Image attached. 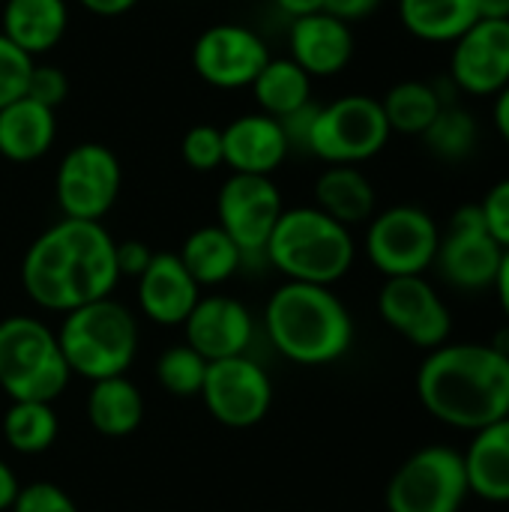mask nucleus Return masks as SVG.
Returning <instances> with one entry per match:
<instances>
[{"mask_svg": "<svg viewBox=\"0 0 509 512\" xmlns=\"http://www.w3.org/2000/svg\"><path fill=\"white\" fill-rule=\"evenodd\" d=\"M117 240L102 222L60 219L42 231L21 264V282L33 303L51 312H72L114 291Z\"/></svg>", "mask_w": 509, "mask_h": 512, "instance_id": "f257e3e1", "label": "nucleus"}, {"mask_svg": "<svg viewBox=\"0 0 509 512\" xmlns=\"http://www.w3.org/2000/svg\"><path fill=\"white\" fill-rule=\"evenodd\" d=\"M417 396L438 423L474 435L509 417V354L492 342H447L420 363Z\"/></svg>", "mask_w": 509, "mask_h": 512, "instance_id": "f03ea898", "label": "nucleus"}, {"mask_svg": "<svg viewBox=\"0 0 509 512\" xmlns=\"http://www.w3.org/2000/svg\"><path fill=\"white\" fill-rule=\"evenodd\" d=\"M273 348L303 366H327L354 345V321L327 285L285 282L267 303Z\"/></svg>", "mask_w": 509, "mask_h": 512, "instance_id": "7ed1b4c3", "label": "nucleus"}, {"mask_svg": "<svg viewBox=\"0 0 509 512\" xmlns=\"http://www.w3.org/2000/svg\"><path fill=\"white\" fill-rule=\"evenodd\" d=\"M264 258L288 276V282L333 285L339 282L357 258L351 228L339 225L327 213L312 207L282 210Z\"/></svg>", "mask_w": 509, "mask_h": 512, "instance_id": "20e7f679", "label": "nucleus"}, {"mask_svg": "<svg viewBox=\"0 0 509 512\" xmlns=\"http://www.w3.org/2000/svg\"><path fill=\"white\" fill-rule=\"evenodd\" d=\"M57 342L72 372L102 381L123 375L132 366L138 351V324L126 306L102 297L66 312Z\"/></svg>", "mask_w": 509, "mask_h": 512, "instance_id": "39448f33", "label": "nucleus"}, {"mask_svg": "<svg viewBox=\"0 0 509 512\" xmlns=\"http://www.w3.org/2000/svg\"><path fill=\"white\" fill-rule=\"evenodd\" d=\"M69 375L72 369L51 327L27 315L0 321V387L12 402H54Z\"/></svg>", "mask_w": 509, "mask_h": 512, "instance_id": "423d86ee", "label": "nucleus"}, {"mask_svg": "<svg viewBox=\"0 0 509 512\" xmlns=\"http://www.w3.org/2000/svg\"><path fill=\"white\" fill-rule=\"evenodd\" d=\"M390 123L381 99L348 93L318 105L306 153L327 165H360L375 159L390 141Z\"/></svg>", "mask_w": 509, "mask_h": 512, "instance_id": "0eeeda50", "label": "nucleus"}, {"mask_svg": "<svg viewBox=\"0 0 509 512\" xmlns=\"http://www.w3.org/2000/svg\"><path fill=\"white\" fill-rule=\"evenodd\" d=\"M471 495L459 450L432 444L408 456L387 483V512H459Z\"/></svg>", "mask_w": 509, "mask_h": 512, "instance_id": "6e6552de", "label": "nucleus"}, {"mask_svg": "<svg viewBox=\"0 0 509 512\" xmlns=\"http://www.w3.org/2000/svg\"><path fill=\"white\" fill-rule=\"evenodd\" d=\"M441 228L429 210L417 204H396L369 219L366 255L384 279L423 276L438 255Z\"/></svg>", "mask_w": 509, "mask_h": 512, "instance_id": "1a4fd4ad", "label": "nucleus"}, {"mask_svg": "<svg viewBox=\"0 0 509 512\" xmlns=\"http://www.w3.org/2000/svg\"><path fill=\"white\" fill-rule=\"evenodd\" d=\"M123 186V168L111 147L99 141H81L57 165L54 195L63 210V219L102 222L114 207Z\"/></svg>", "mask_w": 509, "mask_h": 512, "instance_id": "9d476101", "label": "nucleus"}, {"mask_svg": "<svg viewBox=\"0 0 509 512\" xmlns=\"http://www.w3.org/2000/svg\"><path fill=\"white\" fill-rule=\"evenodd\" d=\"M504 249L489 234L480 204H462L441 231L435 270L456 291H486L495 285Z\"/></svg>", "mask_w": 509, "mask_h": 512, "instance_id": "9b49d317", "label": "nucleus"}, {"mask_svg": "<svg viewBox=\"0 0 509 512\" xmlns=\"http://www.w3.org/2000/svg\"><path fill=\"white\" fill-rule=\"evenodd\" d=\"M270 57V45L261 39V33L234 21H219L201 30L192 45L195 75L216 90L252 87Z\"/></svg>", "mask_w": 509, "mask_h": 512, "instance_id": "f8f14e48", "label": "nucleus"}, {"mask_svg": "<svg viewBox=\"0 0 509 512\" xmlns=\"http://www.w3.org/2000/svg\"><path fill=\"white\" fill-rule=\"evenodd\" d=\"M282 210V192L273 177L231 174L216 195V225L240 246L243 258L264 255Z\"/></svg>", "mask_w": 509, "mask_h": 512, "instance_id": "ddd939ff", "label": "nucleus"}, {"mask_svg": "<svg viewBox=\"0 0 509 512\" xmlns=\"http://www.w3.org/2000/svg\"><path fill=\"white\" fill-rule=\"evenodd\" d=\"M378 312L390 330L414 348L435 351L450 342L453 315L426 276H393L378 294Z\"/></svg>", "mask_w": 509, "mask_h": 512, "instance_id": "4468645a", "label": "nucleus"}, {"mask_svg": "<svg viewBox=\"0 0 509 512\" xmlns=\"http://www.w3.org/2000/svg\"><path fill=\"white\" fill-rule=\"evenodd\" d=\"M207 411L231 429H249L261 423L273 402V387L267 372L246 354L213 360L201 387Z\"/></svg>", "mask_w": 509, "mask_h": 512, "instance_id": "2eb2a0df", "label": "nucleus"}, {"mask_svg": "<svg viewBox=\"0 0 509 512\" xmlns=\"http://www.w3.org/2000/svg\"><path fill=\"white\" fill-rule=\"evenodd\" d=\"M450 78L471 96H498L509 84V21L480 18L453 42Z\"/></svg>", "mask_w": 509, "mask_h": 512, "instance_id": "dca6fc26", "label": "nucleus"}, {"mask_svg": "<svg viewBox=\"0 0 509 512\" xmlns=\"http://www.w3.org/2000/svg\"><path fill=\"white\" fill-rule=\"evenodd\" d=\"M354 30L330 12H312L288 24V57L315 81L333 78L354 60Z\"/></svg>", "mask_w": 509, "mask_h": 512, "instance_id": "f3484780", "label": "nucleus"}, {"mask_svg": "<svg viewBox=\"0 0 509 512\" xmlns=\"http://www.w3.org/2000/svg\"><path fill=\"white\" fill-rule=\"evenodd\" d=\"M183 327L186 345L207 363L240 357L252 342V315L234 297H201Z\"/></svg>", "mask_w": 509, "mask_h": 512, "instance_id": "a211bd4d", "label": "nucleus"}, {"mask_svg": "<svg viewBox=\"0 0 509 512\" xmlns=\"http://www.w3.org/2000/svg\"><path fill=\"white\" fill-rule=\"evenodd\" d=\"M222 150L231 174L270 177L288 159L291 144L276 117L249 111L234 117L228 126H222Z\"/></svg>", "mask_w": 509, "mask_h": 512, "instance_id": "6ab92c4d", "label": "nucleus"}, {"mask_svg": "<svg viewBox=\"0 0 509 512\" xmlns=\"http://www.w3.org/2000/svg\"><path fill=\"white\" fill-rule=\"evenodd\" d=\"M201 285L189 276L183 261L171 252H156L138 276V303L144 315L162 327L183 324L201 300Z\"/></svg>", "mask_w": 509, "mask_h": 512, "instance_id": "aec40b11", "label": "nucleus"}, {"mask_svg": "<svg viewBox=\"0 0 509 512\" xmlns=\"http://www.w3.org/2000/svg\"><path fill=\"white\" fill-rule=\"evenodd\" d=\"M69 27L66 0H3L0 33L27 57H42L60 45Z\"/></svg>", "mask_w": 509, "mask_h": 512, "instance_id": "412c9836", "label": "nucleus"}, {"mask_svg": "<svg viewBox=\"0 0 509 512\" xmlns=\"http://www.w3.org/2000/svg\"><path fill=\"white\" fill-rule=\"evenodd\" d=\"M57 138V111L21 96L0 108V156L15 165L42 159Z\"/></svg>", "mask_w": 509, "mask_h": 512, "instance_id": "4be33fe9", "label": "nucleus"}, {"mask_svg": "<svg viewBox=\"0 0 509 512\" xmlns=\"http://www.w3.org/2000/svg\"><path fill=\"white\" fill-rule=\"evenodd\" d=\"M462 459L471 495L489 504H509V417L474 432Z\"/></svg>", "mask_w": 509, "mask_h": 512, "instance_id": "5701e85b", "label": "nucleus"}, {"mask_svg": "<svg viewBox=\"0 0 509 512\" xmlns=\"http://www.w3.org/2000/svg\"><path fill=\"white\" fill-rule=\"evenodd\" d=\"M375 186L357 165H327L315 180V207L351 228L375 216Z\"/></svg>", "mask_w": 509, "mask_h": 512, "instance_id": "b1692460", "label": "nucleus"}, {"mask_svg": "<svg viewBox=\"0 0 509 512\" xmlns=\"http://www.w3.org/2000/svg\"><path fill=\"white\" fill-rule=\"evenodd\" d=\"M399 21L414 39L447 45L468 33L480 18L474 0H399Z\"/></svg>", "mask_w": 509, "mask_h": 512, "instance_id": "393cba45", "label": "nucleus"}, {"mask_svg": "<svg viewBox=\"0 0 509 512\" xmlns=\"http://www.w3.org/2000/svg\"><path fill=\"white\" fill-rule=\"evenodd\" d=\"M87 417L99 435L123 438L141 426V417H144L141 390L123 375L93 381V390L87 396Z\"/></svg>", "mask_w": 509, "mask_h": 512, "instance_id": "a878e982", "label": "nucleus"}, {"mask_svg": "<svg viewBox=\"0 0 509 512\" xmlns=\"http://www.w3.org/2000/svg\"><path fill=\"white\" fill-rule=\"evenodd\" d=\"M183 261V267L189 270V276L198 285H219L228 282L240 264L246 261L240 246L219 228V225H204L195 228L186 240L183 249L177 255Z\"/></svg>", "mask_w": 509, "mask_h": 512, "instance_id": "bb28decb", "label": "nucleus"}, {"mask_svg": "<svg viewBox=\"0 0 509 512\" xmlns=\"http://www.w3.org/2000/svg\"><path fill=\"white\" fill-rule=\"evenodd\" d=\"M312 84L315 81L291 57H270L252 81V96L261 114L282 120L312 102Z\"/></svg>", "mask_w": 509, "mask_h": 512, "instance_id": "cd10ccee", "label": "nucleus"}, {"mask_svg": "<svg viewBox=\"0 0 509 512\" xmlns=\"http://www.w3.org/2000/svg\"><path fill=\"white\" fill-rule=\"evenodd\" d=\"M444 102L447 99L441 96V90L429 81H399L387 90L381 108L390 123V132L423 135L444 108Z\"/></svg>", "mask_w": 509, "mask_h": 512, "instance_id": "c85d7f7f", "label": "nucleus"}, {"mask_svg": "<svg viewBox=\"0 0 509 512\" xmlns=\"http://www.w3.org/2000/svg\"><path fill=\"white\" fill-rule=\"evenodd\" d=\"M426 147L444 159V162H462L477 150L480 141V126L471 111H465L459 102H444L432 126L420 135Z\"/></svg>", "mask_w": 509, "mask_h": 512, "instance_id": "c756f323", "label": "nucleus"}, {"mask_svg": "<svg viewBox=\"0 0 509 512\" xmlns=\"http://www.w3.org/2000/svg\"><path fill=\"white\" fill-rule=\"evenodd\" d=\"M6 444L18 453H42L57 441V414L51 402H12L3 417Z\"/></svg>", "mask_w": 509, "mask_h": 512, "instance_id": "7c9ffc66", "label": "nucleus"}, {"mask_svg": "<svg viewBox=\"0 0 509 512\" xmlns=\"http://www.w3.org/2000/svg\"><path fill=\"white\" fill-rule=\"evenodd\" d=\"M207 360L192 351L189 345H180V348H168L162 357H159V366H156V375H159V384L186 399V396H201V387H204V378H207Z\"/></svg>", "mask_w": 509, "mask_h": 512, "instance_id": "2f4dec72", "label": "nucleus"}, {"mask_svg": "<svg viewBox=\"0 0 509 512\" xmlns=\"http://www.w3.org/2000/svg\"><path fill=\"white\" fill-rule=\"evenodd\" d=\"M180 156L183 165L198 171V174H210L219 165H225V150H222V129L213 123H195L186 129L183 141H180Z\"/></svg>", "mask_w": 509, "mask_h": 512, "instance_id": "473e14b6", "label": "nucleus"}, {"mask_svg": "<svg viewBox=\"0 0 509 512\" xmlns=\"http://www.w3.org/2000/svg\"><path fill=\"white\" fill-rule=\"evenodd\" d=\"M33 57H27L21 48H15L3 33H0V108L9 102L21 99L27 93V81L33 72Z\"/></svg>", "mask_w": 509, "mask_h": 512, "instance_id": "72a5a7b5", "label": "nucleus"}, {"mask_svg": "<svg viewBox=\"0 0 509 512\" xmlns=\"http://www.w3.org/2000/svg\"><path fill=\"white\" fill-rule=\"evenodd\" d=\"M69 93V78L60 66H48V63H33V72H30V81H27V93L33 102L45 105V108H54L66 99Z\"/></svg>", "mask_w": 509, "mask_h": 512, "instance_id": "f704fd0d", "label": "nucleus"}, {"mask_svg": "<svg viewBox=\"0 0 509 512\" xmlns=\"http://www.w3.org/2000/svg\"><path fill=\"white\" fill-rule=\"evenodd\" d=\"M12 512H78L75 501L54 483H33L18 489Z\"/></svg>", "mask_w": 509, "mask_h": 512, "instance_id": "c9c22d12", "label": "nucleus"}, {"mask_svg": "<svg viewBox=\"0 0 509 512\" xmlns=\"http://www.w3.org/2000/svg\"><path fill=\"white\" fill-rule=\"evenodd\" d=\"M480 213H483L489 234L498 240V246L509 249V177L498 180L486 192V198L480 201Z\"/></svg>", "mask_w": 509, "mask_h": 512, "instance_id": "e433bc0d", "label": "nucleus"}, {"mask_svg": "<svg viewBox=\"0 0 509 512\" xmlns=\"http://www.w3.org/2000/svg\"><path fill=\"white\" fill-rule=\"evenodd\" d=\"M153 255L156 252L147 243H141V240H123V243H117V273L138 279L147 270V264L153 261Z\"/></svg>", "mask_w": 509, "mask_h": 512, "instance_id": "4c0bfd02", "label": "nucleus"}, {"mask_svg": "<svg viewBox=\"0 0 509 512\" xmlns=\"http://www.w3.org/2000/svg\"><path fill=\"white\" fill-rule=\"evenodd\" d=\"M315 114H318V102H309V105H303V108H297L294 114H288V117L279 120L282 129H285V135H288L291 150H303V153H306V141H309Z\"/></svg>", "mask_w": 509, "mask_h": 512, "instance_id": "58836bf2", "label": "nucleus"}, {"mask_svg": "<svg viewBox=\"0 0 509 512\" xmlns=\"http://www.w3.org/2000/svg\"><path fill=\"white\" fill-rule=\"evenodd\" d=\"M384 0H324V12L342 18L345 24H354V21H363L369 18Z\"/></svg>", "mask_w": 509, "mask_h": 512, "instance_id": "ea45409f", "label": "nucleus"}, {"mask_svg": "<svg viewBox=\"0 0 509 512\" xmlns=\"http://www.w3.org/2000/svg\"><path fill=\"white\" fill-rule=\"evenodd\" d=\"M90 15H99V18H117V15H126L132 6H138V0H78Z\"/></svg>", "mask_w": 509, "mask_h": 512, "instance_id": "a19ab883", "label": "nucleus"}, {"mask_svg": "<svg viewBox=\"0 0 509 512\" xmlns=\"http://www.w3.org/2000/svg\"><path fill=\"white\" fill-rule=\"evenodd\" d=\"M276 9L294 21V18H303V15H312V12H321L324 9V0H273Z\"/></svg>", "mask_w": 509, "mask_h": 512, "instance_id": "79ce46f5", "label": "nucleus"}, {"mask_svg": "<svg viewBox=\"0 0 509 512\" xmlns=\"http://www.w3.org/2000/svg\"><path fill=\"white\" fill-rule=\"evenodd\" d=\"M18 480H15V474L9 471V465H3L0 462V512L3 510H12V504H15V498H18Z\"/></svg>", "mask_w": 509, "mask_h": 512, "instance_id": "37998d69", "label": "nucleus"}, {"mask_svg": "<svg viewBox=\"0 0 509 512\" xmlns=\"http://www.w3.org/2000/svg\"><path fill=\"white\" fill-rule=\"evenodd\" d=\"M495 294H498V303H501V312L507 315L509 321V249H504V258H501V267H498V276H495Z\"/></svg>", "mask_w": 509, "mask_h": 512, "instance_id": "c03bdc74", "label": "nucleus"}, {"mask_svg": "<svg viewBox=\"0 0 509 512\" xmlns=\"http://www.w3.org/2000/svg\"><path fill=\"white\" fill-rule=\"evenodd\" d=\"M477 18L486 21H509V0H474Z\"/></svg>", "mask_w": 509, "mask_h": 512, "instance_id": "a18cd8bd", "label": "nucleus"}, {"mask_svg": "<svg viewBox=\"0 0 509 512\" xmlns=\"http://www.w3.org/2000/svg\"><path fill=\"white\" fill-rule=\"evenodd\" d=\"M495 126H498L504 144L509 147V84L495 96Z\"/></svg>", "mask_w": 509, "mask_h": 512, "instance_id": "49530a36", "label": "nucleus"}, {"mask_svg": "<svg viewBox=\"0 0 509 512\" xmlns=\"http://www.w3.org/2000/svg\"><path fill=\"white\" fill-rule=\"evenodd\" d=\"M0 3H3V0H0Z\"/></svg>", "mask_w": 509, "mask_h": 512, "instance_id": "de8ad7c7", "label": "nucleus"}]
</instances>
